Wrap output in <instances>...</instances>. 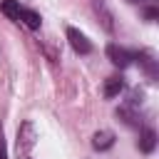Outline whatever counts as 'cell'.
Here are the masks:
<instances>
[{
    "mask_svg": "<svg viewBox=\"0 0 159 159\" xmlns=\"http://www.w3.org/2000/svg\"><path fill=\"white\" fill-rule=\"evenodd\" d=\"M20 20L30 27V30H37L40 25H42V17H40V12H35V10H30V7H22L20 10Z\"/></svg>",
    "mask_w": 159,
    "mask_h": 159,
    "instance_id": "cell-6",
    "label": "cell"
},
{
    "mask_svg": "<svg viewBox=\"0 0 159 159\" xmlns=\"http://www.w3.org/2000/svg\"><path fill=\"white\" fill-rule=\"evenodd\" d=\"M94 7H97V12H102V22H104V27L107 30H112V15L107 12V7H104V0H94Z\"/></svg>",
    "mask_w": 159,
    "mask_h": 159,
    "instance_id": "cell-10",
    "label": "cell"
},
{
    "mask_svg": "<svg viewBox=\"0 0 159 159\" xmlns=\"http://www.w3.org/2000/svg\"><path fill=\"white\" fill-rule=\"evenodd\" d=\"M124 89V80L122 77H107L104 80V97H117Z\"/></svg>",
    "mask_w": 159,
    "mask_h": 159,
    "instance_id": "cell-7",
    "label": "cell"
},
{
    "mask_svg": "<svg viewBox=\"0 0 159 159\" xmlns=\"http://www.w3.org/2000/svg\"><path fill=\"white\" fill-rule=\"evenodd\" d=\"M117 117H119V119H124V124H129V127L139 124V109H132V107H127V104L117 109Z\"/></svg>",
    "mask_w": 159,
    "mask_h": 159,
    "instance_id": "cell-8",
    "label": "cell"
},
{
    "mask_svg": "<svg viewBox=\"0 0 159 159\" xmlns=\"http://www.w3.org/2000/svg\"><path fill=\"white\" fill-rule=\"evenodd\" d=\"M157 15H159L157 7H147V10H144V17H147V20H157Z\"/></svg>",
    "mask_w": 159,
    "mask_h": 159,
    "instance_id": "cell-12",
    "label": "cell"
},
{
    "mask_svg": "<svg viewBox=\"0 0 159 159\" xmlns=\"http://www.w3.org/2000/svg\"><path fill=\"white\" fill-rule=\"evenodd\" d=\"M107 57H109L112 65H117V67H127V65H132V60H134V55H132L129 50L119 47V45H107Z\"/></svg>",
    "mask_w": 159,
    "mask_h": 159,
    "instance_id": "cell-3",
    "label": "cell"
},
{
    "mask_svg": "<svg viewBox=\"0 0 159 159\" xmlns=\"http://www.w3.org/2000/svg\"><path fill=\"white\" fill-rule=\"evenodd\" d=\"M112 144H114V134L107 132V129H102L92 137V149H97V152H107Z\"/></svg>",
    "mask_w": 159,
    "mask_h": 159,
    "instance_id": "cell-5",
    "label": "cell"
},
{
    "mask_svg": "<svg viewBox=\"0 0 159 159\" xmlns=\"http://www.w3.org/2000/svg\"><path fill=\"white\" fill-rule=\"evenodd\" d=\"M0 10H2L10 20H17V22H20V10H22V7H20L17 0H2V2H0Z\"/></svg>",
    "mask_w": 159,
    "mask_h": 159,
    "instance_id": "cell-9",
    "label": "cell"
},
{
    "mask_svg": "<svg viewBox=\"0 0 159 159\" xmlns=\"http://www.w3.org/2000/svg\"><path fill=\"white\" fill-rule=\"evenodd\" d=\"M129 2H142V0H129Z\"/></svg>",
    "mask_w": 159,
    "mask_h": 159,
    "instance_id": "cell-13",
    "label": "cell"
},
{
    "mask_svg": "<svg viewBox=\"0 0 159 159\" xmlns=\"http://www.w3.org/2000/svg\"><path fill=\"white\" fill-rule=\"evenodd\" d=\"M67 40H70V45H72L75 52H80V55H89V52H92V42H89L87 35L80 32L77 27H67Z\"/></svg>",
    "mask_w": 159,
    "mask_h": 159,
    "instance_id": "cell-2",
    "label": "cell"
},
{
    "mask_svg": "<svg viewBox=\"0 0 159 159\" xmlns=\"http://www.w3.org/2000/svg\"><path fill=\"white\" fill-rule=\"evenodd\" d=\"M137 147H139V152L152 154V152H154V147H157V132H154V129H149V127H147V129H142Z\"/></svg>",
    "mask_w": 159,
    "mask_h": 159,
    "instance_id": "cell-4",
    "label": "cell"
},
{
    "mask_svg": "<svg viewBox=\"0 0 159 159\" xmlns=\"http://www.w3.org/2000/svg\"><path fill=\"white\" fill-rule=\"evenodd\" d=\"M0 159H7V147H5V134H2V127H0Z\"/></svg>",
    "mask_w": 159,
    "mask_h": 159,
    "instance_id": "cell-11",
    "label": "cell"
},
{
    "mask_svg": "<svg viewBox=\"0 0 159 159\" xmlns=\"http://www.w3.org/2000/svg\"><path fill=\"white\" fill-rule=\"evenodd\" d=\"M35 139H37V134H35L32 122H22V127L17 129V154L25 157V154L35 147Z\"/></svg>",
    "mask_w": 159,
    "mask_h": 159,
    "instance_id": "cell-1",
    "label": "cell"
}]
</instances>
